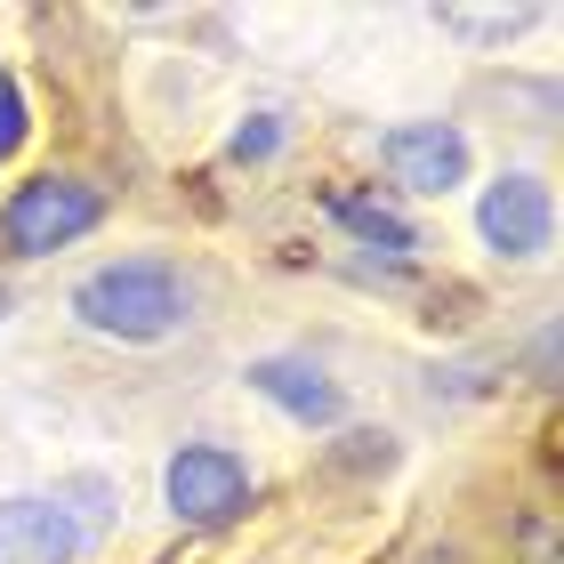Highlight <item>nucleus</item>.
<instances>
[{"label": "nucleus", "mask_w": 564, "mask_h": 564, "mask_svg": "<svg viewBox=\"0 0 564 564\" xmlns=\"http://www.w3.org/2000/svg\"><path fill=\"white\" fill-rule=\"evenodd\" d=\"M73 315L89 330H106V339H170L186 323V282L162 259H121V267H97L73 291Z\"/></svg>", "instance_id": "f257e3e1"}, {"label": "nucleus", "mask_w": 564, "mask_h": 564, "mask_svg": "<svg viewBox=\"0 0 564 564\" xmlns=\"http://www.w3.org/2000/svg\"><path fill=\"white\" fill-rule=\"evenodd\" d=\"M97 186L89 177H33V186L9 194V210H0V242L17 250V259H48V250L82 242L97 226Z\"/></svg>", "instance_id": "f03ea898"}, {"label": "nucleus", "mask_w": 564, "mask_h": 564, "mask_svg": "<svg viewBox=\"0 0 564 564\" xmlns=\"http://www.w3.org/2000/svg\"><path fill=\"white\" fill-rule=\"evenodd\" d=\"M162 484H170V508L186 524H226V517H242V500H250V468H242V452H226V444H186Z\"/></svg>", "instance_id": "7ed1b4c3"}, {"label": "nucleus", "mask_w": 564, "mask_h": 564, "mask_svg": "<svg viewBox=\"0 0 564 564\" xmlns=\"http://www.w3.org/2000/svg\"><path fill=\"white\" fill-rule=\"evenodd\" d=\"M379 162L395 170L403 194H452L468 177V138L452 121H403V130L379 138Z\"/></svg>", "instance_id": "20e7f679"}, {"label": "nucleus", "mask_w": 564, "mask_h": 564, "mask_svg": "<svg viewBox=\"0 0 564 564\" xmlns=\"http://www.w3.org/2000/svg\"><path fill=\"white\" fill-rule=\"evenodd\" d=\"M89 524L65 500H0V564H73Z\"/></svg>", "instance_id": "39448f33"}, {"label": "nucleus", "mask_w": 564, "mask_h": 564, "mask_svg": "<svg viewBox=\"0 0 564 564\" xmlns=\"http://www.w3.org/2000/svg\"><path fill=\"white\" fill-rule=\"evenodd\" d=\"M476 226H484V242H492L500 259H541L549 226H556L549 186H541V177H500V186L476 202Z\"/></svg>", "instance_id": "423d86ee"}, {"label": "nucleus", "mask_w": 564, "mask_h": 564, "mask_svg": "<svg viewBox=\"0 0 564 564\" xmlns=\"http://www.w3.org/2000/svg\"><path fill=\"white\" fill-rule=\"evenodd\" d=\"M250 388H259L267 403H282L291 420H306V427L339 420V388H330L315 364H299V355H259V364H250Z\"/></svg>", "instance_id": "0eeeda50"}, {"label": "nucleus", "mask_w": 564, "mask_h": 564, "mask_svg": "<svg viewBox=\"0 0 564 564\" xmlns=\"http://www.w3.org/2000/svg\"><path fill=\"white\" fill-rule=\"evenodd\" d=\"M330 218H339L364 250H379V259H412L420 250V226L403 218L395 202H379V194H330Z\"/></svg>", "instance_id": "6e6552de"}, {"label": "nucleus", "mask_w": 564, "mask_h": 564, "mask_svg": "<svg viewBox=\"0 0 564 564\" xmlns=\"http://www.w3.org/2000/svg\"><path fill=\"white\" fill-rule=\"evenodd\" d=\"M17 145H24V89L0 73V162H9Z\"/></svg>", "instance_id": "1a4fd4ad"}, {"label": "nucleus", "mask_w": 564, "mask_h": 564, "mask_svg": "<svg viewBox=\"0 0 564 564\" xmlns=\"http://www.w3.org/2000/svg\"><path fill=\"white\" fill-rule=\"evenodd\" d=\"M274 145H282V130H274V121H250V130L235 138V153H242V162H267Z\"/></svg>", "instance_id": "9d476101"}, {"label": "nucleus", "mask_w": 564, "mask_h": 564, "mask_svg": "<svg viewBox=\"0 0 564 564\" xmlns=\"http://www.w3.org/2000/svg\"><path fill=\"white\" fill-rule=\"evenodd\" d=\"M0 315H9V291H0Z\"/></svg>", "instance_id": "9b49d317"}]
</instances>
